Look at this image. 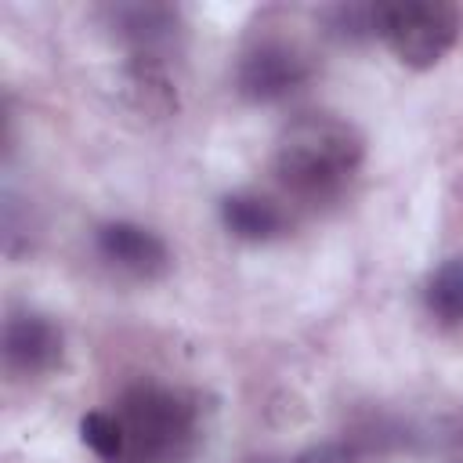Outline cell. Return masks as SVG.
I'll use <instances>...</instances> for the list:
<instances>
[{
    "label": "cell",
    "mask_w": 463,
    "mask_h": 463,
    "mask_svg": "<svg viewBox=\"0 0 463 463\" xmlns=\"http://www.w3.org/2000/svg\"><path fill=\"white\" fill-rule=\"evenodd\" d=\"M210 412L192 387L141 380L109 409L87 412L80 438L101 463H192L206 445Z\"/></svg>",
    "instance_id": "1"
},
{
    "label": "cell",
    "mask_w": 463,
    "mask_h": 463,
    "mask_svg": "<svg viewBox=\"0 0 463 463\" xmlns=\"http://www.w3.org/2000/svg\"><path fill=\"white\" fill-rule=\"evenodd\" d=\"M365 159L358 127L333 112H304L275 141V177L286 195L322 206L347 192Z\"/></svg>",
    "instance_id": "2"
},
{
    "label": "cell",
    "mask_w": 463,
    "mask_h": 463,
    "mask_svg": "<svg viewBox=\"0 0 463 463\" xmlns=\"http://www.w3.org/2000/svg\"><path fill=\"white\" fill-rule=\"evenodd\" d=\"M463 14L449 0H398L383 4L380 40L409 69H434L459 40Z\"/></svg>",
    "instance_id": "3"
},
{
    "label": "cell",
    "mask_w": 463,
    "mask_h": 463,
    "mask_svg": "<svg viewBox=\"0 0 463 463\" xmlns=\"http://www.w3.org/2000/svg\"><path fill=\"white\" fill-rule=\"evenodd\" d=\"M315 76L311 54L286 36L253 40L235 61V90L253 105H275L300 94Z\"/></svg>",
    "instance_id": "4"
},
{
    "label": "cell",
    "mask_w": 463,
    "mask_h": 463,
    "mask_svg": "<svg viewBox=\"0 0 463 463\" xmlns=\"http://www.w3.org/2000/svg\"><path fill=\"white\" fill-rule=\"evenodd\" d=\"M101 25L130 54V61L163 65L177 51L184 25L170 4H109L101 7Z\"/></svg>",
    "instance_id": "5"
},
{
    "label": "cell",
    "mask_w": 463,
    "mask_h": 463,
    "mask_svg": "<svg viewBox=\"0 0 463 463\" xmlns=\"http://www.w3.org/2000/svg\"><path fill=\"white\" fill-rule=\"evenodd\" d=\"M0 351H4V369L14 380H40L61 369L65 333L51 315L33 307H14L4 318Z\"/></svg>",
    "instance_id": "6"
},
{
    "label": "cell",
    "mask_w": 463,
    "mask_h": 463,
    "mask_svg": "<svg viewBox=\"0 0 463 463\" xmlns=\"http://www.w3.org/2000/svg\"><path fill=\"white\" fill-rule=\"evenodd\" d=\"M94 250L112 271H119L134 282H156L174 264L170 246L163 242V235H156L152 228H145L137 221H105V224H98L94 228Z\"/></svg>",
    "instance_id": "7"
},
{
    "label": "cell",
    "mask_w": 463,
    "mask_h": 463,
    "mask_svg": "<svg viewBox=\"0 0 463 463\" xmlns=\"http://www.w3.org/2000/svg\"><path fill=\"white\" fill-rule=\"evenodd\" d=\"M217 217H221V228L239 239V242H253V246H264V242H275L289 232V213L282 203H275L271 195H260L253 188H239V192H228L221 203H217Z\"/></svg>",
    "instance_id": "8"
},
{
    "label": "cell",
    "mask_w": 463,
    "mask_h": 463,
    "mask_svg": "<svg viewBox=\"0 0 463 463\" xmlns=\"http://www.w3.org/2000/svg\"><path fill=\"white\" fill-rule=\"evenodd\" d=\"M423 307L438 326H463V253L445 257L427 275Z\"/></svg>",
    "instance_id": "9"
},
{
    "label": "cell",
    "mask_w": 463,
    "mask_h": 463,
    "mask_svg": "<svg viewBox=\"0 0 463 463\" xmlns=\"http://www.w3.org/2000/svg\"><path fill=\"white\" fill-rule=\"evenodd\" d=\"M326 33L340 43H365L380 40V22H383V4H336L322 11Z\"/></svg>",
    "instance_id": "10"
},
{
    "label": "cell",
    "mask_w": 463,
    "mask_h": 463,
    "mask_svg": "<svg viewBox=\"0 0 463 463\" xmlns=\"http://www.w3.org/2000/svg\"><path fill=\"white\" fill-rule=\"evenodd\" d=\"M250 463H279V459H250Z\"/></svg>",
    "instance_id": "11"
}]
</instances>
